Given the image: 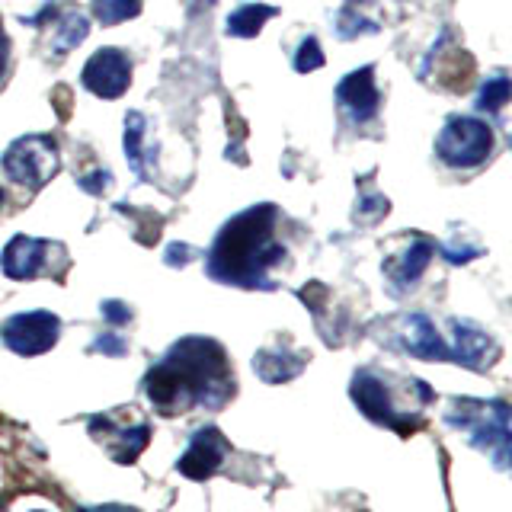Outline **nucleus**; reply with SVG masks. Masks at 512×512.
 I'll use <instances>...</instances> for the list:
<instances>
[{
    "mask_svg": "<svg viewBox=\"0 0 512 512\" xmlns=\"http://www.w3.org/2000/svg\"><path fill=\"white\" fill-rule=\"evenodd\" d=\"M234 391V365L224 346L212 336L176 340L144 375V394H148L151 407L164 416L221 410L234 397Z\"/></svg>",
    "mask_w": 512,
    "mask_h": 512,
    "instance_id": "f257e3e1",
    "label": "nucleus"
},
{
    "mask_svg": "<svg viewBox=\"0 0 512 512\" xmlns=\"http://www.w3.org/2000/svg\"><path fill=\"white\" fill-rule=\"evenodd\" d=\"M282 212L272 202L250 205L237 212L215 234L205 253V272L221 285L234 288H276L269 272L285 260V244L276 237Z\"/></svg>",
    "mask_w": 512,
    "mask_h": 512,
    "instance_id": "f03ea898",
    "label": "nucleus"
},
{
    "mask_svg": "<svg viewBox=\"0 0 512 512\" xmlns=\"http://www.w3.org/2000/svg\"><path fill=\"white\" fill-rule=\"evenodd\" d=\"M445 423L464 432L477 452H484L500 471L509 468V404L506 400L455 397L445 410Z\"/></svg>",
    "mask_w": 512,
    "mask_h": 512,
    "instance_id": "7ed1b4c3",
    "label": "nucleus"
},
{
    "mask_svg": "<svg viewBox=\"0 0 512 512\" xmlns=\"http://www.w3.org/2000/svg\"><path fill=\"white\" fill-rule=\"evenodd\" d=\"M349 397L362 416H368V420L384 429H394L397 436H410L413 429L423 426V410L400 404L391 378L375 372V368H362V372L352 375Z\"/></svg>",
    "mask_w": 512,
    "mask_h": 512,
    "instance_id": "20e7f679",
    "label": "nucleus"
},
{
    "mask_svg": "<svg viewBox=\"0 0 512 512\" xmlns=\"http://www.w3.org/2000/svg\"><path fill=\"white\" fill-rule=\"evenodd\" d=\"M496 144V132L487 119L474 116H448L436 135V154L442 164L455 170H471L487 164Z\"/></svg>",
    "mask_w": 512,
    "mask_h": 512,
    "instance_id": "39448f33",
    "label": "nucleus"
},
{
    "mask_svg": "<svg viewBox=\"0 0 512 512\" xmlns=\"http://www.w3.org/2000/svg\"><path fill=\"white\" fill-rule=\"evenodd\" d=\"M61 167V154L52 135H26L16 138L10 148L0 154V170L7 180L29 192H39Z\"/></svg>",
    "mask_w": 512,
    "mask_h": 512,
    "instance_id": "423d86ee",
    "label": "nucleus"
},
{
    "mask_svg": "<svg viewBox=\"0 0 512 512\" xmlns=\"http://www.w3.org/2000/svg\"><path fill=\"white\" fill-rule=\"evenodd\" d=\"M61 336V317L52 311H23L0 324V343L23 359L45 356Z\"/></svg>",
    "mask_w": 512,
    "mask_h": 512,
    "instance_id": "0eeeda50",
    "label": "nucleus"
},
{
    "mask_svg": "<svg viewBox=\"0 0 512 512\" xmlns=\"http://www.w3.org/2000/svg\"><path fill=\"white\" fill-rule=\"evenodd\" d=\"M80 84L100 100H119L132 87V58L116 45L96 48L87 58L84 71H80Z\"/></svg>",
    "mask_w": 512,
    "mask_h": 512,
    "instance_id": "6e6552de",
    "label": "nucleus"
},
{
    "mask_svg": "<svg viewBox=\"0 0 512 512\" xmlns=\"http://www.w3.org/2000/svg\"><path fill=\"white\" fill-rule=\"evenodd\" d=\"M58 244L42 237H29V234H16L7 240L4 253H0V272L13 282H29L42 276L48 269V260H52V250Z\"/></svg>",
    "mask_w": 512,
    "mask_h": 512,
    "instance_id": "1a4fd4ad",
    "label": "nucleus"
},
{
    "mask_svg": "<svg viewBox=\"0 0 512 512\" xmlns=\"http://www.w3.org/2000/svg\"><path fill=\"white\" fill-rule=\"evenodd\" d=\"M228 452H231L228 439H224L215 426H205L189 439L186 452L180 455V461H176V471H180L183 477H189V480H208V477H215L221 471V464H224V458H228Z\"/></svg>",
    "mask_w": 512,
    "mask_h": 512,
    "instance_id": "9d476101",
    "label": "nucleus"
},
{
    "mask_svg": "<svg viewBox=\"0 0 512 512\" xmlns=\"http://www.w3.org/2000/svg\"><path fill=\"white\" fill-rule=\"evenodd\" d=\"M448 352H452V362L471 368V372H484V368L500 359V343L484 327H477L474 320H452Z\"/></svg>",
    "mask_w": 512,
    "mask_h": 512,
    "instance_id": "9b49d317",
    "label": "nucleus"
},
{
    "mask_svg": "<svg viewBox=\"0 0 512 512\" xmlns=\"http://www.w3.org/2000/svg\"><path fill=\"white\" fill-rule=\"evenodd\" d=\"M336 103H340L352 122H372L381 109V93L375 84V64H362V68L349 71L340 84H336Z\"/></svg>",
    "mask_w": 512,
    "mask_h": 512,
    "instance_id": "f8f14e48",
    "label": "nucleus"
},
{
    "mask_svg": "<svg viewBox=\"0 0 512 512\" xmlns=\"http://www.w3.org/2000/svg\"><path fill=\"white\" fill-rule=\"evenodd\" d=\"M397 346L410 352L413 359L423 362H452V352H448V343L442 340V333L436 330V324L426 314H404L397 320L394 330Z\"/></svg>",
    "mask_w": 512,
    "mask_h": 512,
    "instance_id": "ddd939ff",
    "label": "nucleus"
},
{
    "mask_svg": "<svg viewBox=\"0 0 512 512\" xmlns=\"http://www.w3.org/2000/svg\"><path fill=\"white\" fill-rule=\"evenodd\" d=\"M90 432L106 445L109 458L116 464H135L138 455L148 448L151 442V426L138 423V426H112L109 416H93Z\"/></svg>",
    "mask_w": 512,
    "mask_h": 512,
    "instance_id": "4468645a",
    "label": "nucleus"
},
{
    "mask_svg": "<svg viewBox=\"0 0 512 512\" xmlns=\"http://www.w3.org/2000/svg\"><path fill=\"white\" fill-rule=\"evenodd\" d=\"M432 256H436V240H429V237H413L404 247V253L391 256V260L384 263V276L391 279L394 292H407V288L420 282L423 272L432 263Z\"/></svg>",
    "mask_w": 512,
    "mask_h": 512,
    "instance_id": "2eb2a0df",
    "label": "nucleus"
},
{
    "mask_svg": "<svg viewBox=\"0 0 512 512\" xmlns=\"http://www.w3.org/2000/svg\"><path fill=\"white\" fill-rule=\"evenodd\" d=\"M308 352L301 349H288V346H269V349H260L253 356V372L260 375L266 384H285L292 381L304 372V365H308Z\"/></svg>",
    "mask_w": 512,
    "mask_h": 512,
    "instance_id": "dca6fc26",
    "label": "nucleus"
},
{
    "mask_svg": "<svg viewBox=\"0 0 512 512\" xmlns=\"http://www.w3.org/2000/svg\"><path fill=\"white\" fill-rule=\"evenodd\" d=\"M144 138H148V119L141 116L138 109L125 112V128H122V151H125V160L128 167H132V173L138 176V180H151V154H148V144H144Z\"/></svg>",
    "mask_w": 512,
    "mask_h": 512,
    "instance_id": "f3484780",
    "label": "nucleus"
},
{
    "mask_svg": "<svg viewBox=\"0 0 512 512\" xmlns=\"http://www.w3.org/2000/svg\"><path fill=\"white\" fill-rule=\"evenodd\" d=\"M279 16V7H269V4H244L231 10V16L224 20V32L234 39H256L263 32V26Z\"/></svg>",
    "mask_w": 512,
    "mask_h": 512,
    "instance_id": "a211bd4d",
    "label": "nucleus"
},
{
    "mask_svg": "<svg viewBox=\"0 0 512 512\" xmlns=\"http://www.w3.org/2000/svg\"><path fill=\"white\" fill-rule=\"evenodd\" d=\"M58 13V10H55ZM55 20V39H52V52L61 58V55H68L74 45H80L87 39V32H90V20L84 13H80L77 7H64L61 16H52Z\"/></svg>",
    "mask_w": 512,
    "mask_h": 512,
    "instance_id": "6ab92c4d",
    "label": "nucleus"
},
{
    "mask_svg": "<svg viewBox=\"0 0 512 512\" xmlns=\"http://www.w3.org/2000/svg\"><path fill=\"white\" fill-rule=\"evenodd\" d=\"M512 100V84H509V74L506 71H496L493 77H487L484 84L477 90V109L487 112V116H500V112L509 106Z\"/></svg>",
    "mask_w": 512,
    "mask_h": 512,
    "instance_id": "aec40b11",
    "label": "nucleus"
},
{
    "mask_svg": "<svg viewBox=\"0 0 512 512\" xmlns=\"http://www.w3.org/2000/svg\"><path fill=\"white\" fill-rule=\"evenodd\" d=\"M144 0H93V16L103 26H119L125 20H135Z\"/></svg>",
    "mask_w": 512,
    "mask_h": 512,
    "instance_id": "412c9836",
    "label": "nucleus"
},
{
    "mask_svg": "<svg viewBox=\"0 0 512 512\" xmlns=\"http://www.w3.org/2000/svg\"><path fill=\"white\" fill-rule=\"evenodd\" d=\"M327 64V55L324 48H320V42L314 36H304L298 52H295V71L298 74H311V71H320Z\"/></svg>",
    "mask_w": 512,
    "mask_h": 512,
    "instance_id": "4be33fe9",
    "label": "nucleus"
},
{
    "mask_svg": "<svg viewBox=\"0 0 512 512\" xmlns=\"http://www.w3.org/2000/svg\"><path fill=\"white\" fill-rule=\"evenodd\" d=\"M362 32H378V23L365 20L359 10H349V7L336 16V36L340 39H356V36H362Z\"/></svg>",
    "mask_w": 512,
    "mask_h": 512,
    "instance_id": "5701e85b",
    "label": "nucleus"
},
{
    "mask_svg": "<svg viewBox=\"0 0 512 512\" xmlns=\"http://www.w3.org/2000/svg\"><path fill=\"white\" fill-rule=\"evenodd\" d=\"M391 202L381 196V192H372V196H359V205H356V218H362L365 224H375L378 218L388 215Z\"/></svg>",
    "mask_w": 512,
    "mask_h": 512,
    "instance_id": "b1692460",
    "label": "nucleus"
},
{
    "mask_svg": "<svg viewBox=\"0 0 512 512\" xmlns=\"http://www.w3.org/2000/svg\"><path fill=\"white\" fill-rule=\"evenodd\" d=\"M90 349L103 352V356H112V359H122L125 352H128V343H125V336H119V333H100L90 343Z\"/></svg>",
    "mask_w": 512,
    "mask_h": 512,
    "instance_id": "393cba45",
    "label": "nucleus"
},
{
    "mask_svg": "<svg viewBox=\"0 0 512 512\" xmlns=\"http://www.w3.org/2000/svg\"><path fill=\"white\" fill-rule=\"evenodd\" d=\"M112 183V173L109 170H93L87 176H77V186L90 192V196H103V189Z\"/></svg>",
    "mask_w": 512,
    "mask_h": 512,
    "instance_id": "a878e982",
    "label": "nucleus"
},
{
    "mask_svg": "<svg viewBox=\"0 0 512 512\" xmlns=\"http://www.w3.org/2000/svg\"><path fill=\"white\" fill-rule=\"evenodd\" d=\"M100 314L109 320V324H116V327H122V324H128V320H132V308H128L125 301H116V298L103 301L100 304Z\"/></svg>",
    "mask_w": 512,
    "mask_h": 512,
    "instance_id": "bb28decb",
    "label": "nucleus"
},
{
    "mask_svg": "<svg viewBox=\"0 0 512 512\" xmlns=\"http://www.w3.org/2000/svg\"><path fill=\"white\" fill-rule=\"evenodd\" d=\"M196 256H199L196 247H189V244H170L167 253H164V260H167V266H186V263L196 260Z\"/></svg>",
    "mask_w": 512,
    "mask_h": 512,
    "instance_id": "cd10ccee",
    "label": "nucleus"
},
{
    "mask_svg": "<svg viewBox=\"0 0 512 512\" xmlns=\"http://www.w3.org/2000/svg\"><path fill=\"white\" fill-rule=\"evenodd\" d=\"M7 64H10V36H7V29H4V23H0V84H4Z\"/></svg>",
    "mask_w": 512,
    "mask_h": 512,
    "instance_id": "c85d7f7f",
    "label": "nucleus"
},
{
    "mask_svg": "<svg viewBox=\"0 0 512 512\" xmlns=\"http://www.w3.org/2000/svg\"><path fill=\"white\" fill-rule=\"evenodd\" d=\"M442 253H445V260L448 263H468V260H474V256H480V250H455V247H439Z\"/></svg>",
    "mask_w": 512,
    "mask_h": 512,
    "instance_id": "c756f323",
    "label": "nucleus"
},
{
    "mask_svg": "<svg viewBox=\"0 0 512 512\" xmlns=\"http://www.w3.org/2000/svg\"><path fill=\"white\" fill-rule=\"evenodd\" d=\"M80 512H138L132 506H84Z\"/></svg>",
    "mask_w": 512,
    "mask_h": 512,
    "instance_id": "7c9ffc66",
    "label": "nucleus"
},
{
    "mask_svg": "<svg viewBox=\"0 0 512 512\" xmlns=\"http://www.w3.org/2000/svg\"><path fill=\"white\" fill-rule=\"evenodd\" d=\"M4 202H7V192H4V189H0V208H4Z\"/></svg>",
    "mask_w": 512,
    "mask_h": 512,
    "instance_id": "2f4dec72",
    "label": "nucleus"
},
{
    "mask_svg": "<svg viewBox=\"0 0 512 512\" xmlns=\"http://www.w3.org/2000/svg\"><path fill=\"white\" fill-rule=\"evenodd\" d=\"M26 512H52V509H26Z\"/></svg>",
    "mask_w": 512,
    "mask_h": 512,
    "instance_id": "473e14b6",
    "label": "nucleus"
}]
</instances>
